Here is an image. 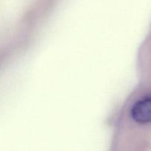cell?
Returning a JSON list of instances; mask_svg holds the SVG:
<instances>
[{
    "mask_svg": "<svg viewBox=\"0 0 151 151\" xmlns=\"http://www.w3.org/2000/svg\"><path fill=\"white\" fill-rule=\"evenodd\" d=\"M133 120L140 125L151 123V94L137 100L130 111Z\"/></svg>",
    "mask_w": 151,
    "mask_h": 151,
    "instance_id": "1",
    "label": "cell"
}]
</instances>
